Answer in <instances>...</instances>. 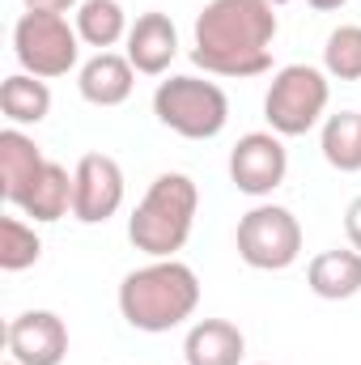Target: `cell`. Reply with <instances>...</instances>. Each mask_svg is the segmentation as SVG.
<instances>
[{"instance_id":"obj_1","label":"cell","mask_w":361,"mask_h":365,"mask_svg":"<svg viewBox=\"0 0 361 365\" xmlns=\"http://www.w3.org/2000/svg\"><path fill=\"white\" fill-rule=\"evenodd\" d=\"M276 30L280 21L268 0H208L191 30V60L213 77H260L272 68Z\"/></svg>"},{"instance_id":"obj_2","label":"cell","mask_w":361,"mask_h":365,"mask_svg":"<svg viewBox=\"0 0 361 365\" xmlns=\"http://www.w3.org/2000/svg\"><path fill=\"white\" fill-rule=\"evenodd\" d=\"M200 306V276L183 259H149L119 284V314L128 327L162 336L183 327Z\"/></svg>"},{"instance_id":"obj_3","label":"cell","mask_w":361,"mask_h":365,"mask_svg":"<svg viewBox=\"0 0 361 365\" xmlns=\"http://www.w3.org/2000/svg\"><path fill=\"white\" fill-rule=\"evenodd\" d=\"M195 208H200V187L191 182V175L179 170L158 175L128 217L132 247L145 251L149 259H175V251H183L191 238Z\"/></svg>"},{"instance_id":"obj_4","label":"cell","mask_w":361,"mask_h":365,"mask_svg":"<svg viewBox=\"0 0 361 365\" xmlns=\"http://www.w3.org/2000/svg\"><path fill=\"white\" fill-rule=\"evenodd\" d=\"M153 115L162 128H171L183 140H213L230 123V98L217 81L204 77H166L153 90Z\"/></svg>"},{"instance_id":"obj_5","label":"cell","mask_w":361,"mask_h":365,"mask_svg":"<svg viewBox=\"0 0 361 365\" xmlns=\"http://www.w3.org/2000/svg\"><path fill=\"white\" fill-rule=\"evenodd\" d=\"M332 102V81L315 64H285L276 68L268 93H264V119L276 136H306L323 123Z\"/></svg>"},{"instance_id":"obj_6","label":"cell","mask_w":361,"mask_h":365,"mask_svg":"<svg viewBox=\"0 0 361 365\" xmlns=\"http://www.w3.org/2000/svg\"><path fill=\"white\" fill-rule=\"evenodd\" d=\"M13 56L30 77H68L81 60V34L64 13H21L13 26Z\"/></svg>"},{"instance_id":"obj_7","label":"cell","mask_w":361,"mask_h":365,"mask_svg":"<svg viewBox=\"0 0 361 365\" xmlns=\"http://www.w3.org/2000/svg\"><path fill=\"white\" fill-rule=\"evenodd\" d=\"M238 259L255 272H285L302 255V225L280 204H255L238 221Z\"/></svg>"},{"instance_id":"obj_8","label":"cell","mask_w":361,"mask_h":365,"mask_svg":"<svg viewBox=\"0 0 361 365\" xmlns=\"http://www.w3.org/2000/svg\"><path fill=\"white\" fill-rule=\"evenodd\" d=\"M285 175H289V153H285V136L276 132H247L230 149V182L243 195L264 200L285 182Z\"/></svg>"},{"instance_id":"obj_9","label":"cell","mask_w":361,"mask_h":365,"mask_svg":"<svg viewBox=\"0 0 361 365\" xmlns=\"http://www.w3.org/2000/svg\"><path fill=\"white\" fill-rule=\"evenodd\" d=\"M73 217L81 225H102L123 208V166L111 153H86L73 166Z\"/></svg>"},{"instance_id":"obj_10","label":"cell","mask_w":361,"mask_h":365,"mask_svg":"<svg viewBox=\"0 0 361 365\" xmlns=\"http://www.w3.org/2000/svg\"><path fill=\"white\" fill-rule=\"evenodd\" d=\"M9 357L21 365H64L68 357V327L56 310H26L4 331Z\"/></svg>"},{"instance_id":"obj_11","label":"cell","mask_w":361,"mask_h":365,"mask_svg":"<svg viewBox=\"0 0 361 365\" xmlns=\"http://www.w3.org/2000/svg\"><path fill=\"white\" fill-rule=\"evenodd\" d=\"M123 43H128L123 56L145 77H162L171 68V60L179 56V30H175V21L166 13H141L132 21V30H128Z\"/></svg>"},{"instance_id":"obj_12","label":"cell","mask_w":361,"mask_h":365,"mask_svg":"<svg viewBox=\"0 0 361 365\" xmlns=\"http://www.w3.org/2000/svg\"><path fill=\"white\" fill-rule=\"evenodd\" d=\"M77 90H81V98L90 106H123L132 98V90H136V68L119 51H98L93 60L81 64Z\"/></svg>"},{"instance_id":"obj_13","label":"cell","mask_w":361,"mask_h":365,"mask_svg":"<svg viewBox=\"0 0 361 365\" xmlns=\"http://www.w3.org/2000/svg\"><path fill=\"white\" fill-rule=\"evenodd\" d=\"M43 166H47V158L34 145V136H26L21 128H4L0 132V191H4V200L13 208L26 200V191L43 175Z\"/></svg>"},{"instance_id":"obj_14","label":"cell","mask_w":361,"mask_h":365,"mask_svg":"<svg viewBox=\"0 0 361 365\" xmlns=\"http://www.w3.org/2000/svg\"><path fill=\"white\" fill-rule=\"evenodd\" d=\"M243 357H247V336L230 319H200L183 340L187 365H243Z\"/></svg>"},{"instance_id":"obj_15","label":"cell","mask_w":361,"mask_h":365,"mask_svg":"<svg viewBox=\"0 0 361 365\" xmlns=\"http://www.w3.org/2000/svg\"><path fill=\"white\" fill-rule=\"evenodd\" d=\"M306 284L323 302H349V297H357L361 293V251H353V247L319 251L306 264Z\"/></svg>"},{"instance_id":"obj_16","label":"cell","mask_w":361,"mask_h":365,"mask_svg":"<svg viewBox=\"0 0 361 365\" xmlns=\"http://www.w3.org/2000/svg\"><path fill=\"white\" fill-rule=\"evenodd\" d=\"M73 187H77V179L68 175V166L47 162L43 175L34 179V187L26 191V200H21L17 208H21V217H30V221H39V225H51V221H60L64 212H73Z\"/></svg>"},{"instance_id":"obj_17","label":"cell","mask_w":361,"mask_h":365,"mask_svg":"<svg viewBox=\"0 0 361 365\" xmlns=\"http://www.w3.org/2000/svg\"><path fill=\"white\" fill-rule=\"evenodd\" d=\"M0 115L9 119V128H30L43 123L51 115V90L43 77L30 73H13L0 81Z\"/></svg>"},{"instance_id":"obj_18","label":"cell","mask_w":361,"mask_h":365,"mask_svg":"<svg viewBox=\"0 0 361 365\" xmlns=\"http://www.w3.org/2000/svg\"><path fill=\"white\" fill-rule=\"evenodd\" d=\"M319 149L323 162L340 175H357L361 170V110H340L323 119L319 132Z\"/></svg>"},{"instance_id":"obj_19","label":"cell","mask_w":361,"mask_h":365,"mask_svg":"<svg viewBox=\"0 0 361 365\" xmlns=\"http://www.w3.org/2000/svg\"><path fill=\"white\" fill-rule=\"evenodd\" d=\"M77 34L86 47H98V51H111L119 38H128V13L119 0H81L77 4Z\"/></svg>"},{"instance_id":"obj_20","label":"cell","mask_w":361,"mask_h":365,"mask_svg":"<svg viewBox=\"0 0 361 365\" xmlns=\"http://www.w3.org/2000/svg\"><path fill=\"white\" fill-rule=\"evenodd\" d=\"M39 255H43V238L34 234V225H26L21 217H4L0 221V268L26 272L39 264Z\"/></svg>"},{"instance_id":"obj_21","label":"cell","mask_w":361,"mask_h":365,"mask_svg":"<svg viewBox=\"0 0 361 365\" xmlns=\"http://www.w3.org/2000/svg\"><path fill=\"white\" fill-rule=\"evenodd\" d=\"M323 73L336 81H361V26H336L327 34Z\"/></svg>"},{"instance_id":"obj_22","label":"cell","mask_w":361,"mask_h":365,"mask_svg":"<svg viewBox=\"0 0 361 365\" xmlns=\"http://www.w3.org/2000/svg\"><path fill=\"white\" fill-rule=\"evenodd\" d=\"M345 234H349V247L361 251V195L345 208Z\"/></svg>"},{"instance_id":"obj_23","label":"cell","mask_w":361,"mask_h":365,"mask_svg":"<svg viewBox=\"0 0 361 365\" xmlns=\"http://www.w3.org/2000/svg\"><path fill=\"white\" fill-rule=\"evenodd\" d=\"M21 4H26V13H68L81 0H21Z\"/></svg>"},{"instance_id":"obj_24","label":"cell","mask_w":361,"mask_h":365,"mask_svg":"<svg viewBox=\"0 0 361 365\" xmlns=\"http://www.w3.org/2000/svg\"><path fill=\"white\" fill-rule=\"evenodd\" d=\"M306 4H310L315 13H336V9H345L349 0H306Z\"/></svg>"},{"instance_id":"obj_25","label":"cell","mask_w":361,"mask_h":365,"mask_svg":"<svg viewBox=\"0 0 361 365\" xmlns=\"http://www.w3.org/2000/svg\"><path fill=\"white\" fill-rule=\"evenodd\" d=\"M268 4H272V9H280V4H289V0H268Z\"/></svg>"},{"instance_id":"obj_26","label":"cell","mask_w":361,"mask_h":365,"mask_svg":"<svg viewBox=\"0 0 361 365\" xmlns=\"http://www.w3.org/2000/svg\"><path fill=\"white\" fill-rule=\"evenodd\" d=\"M4 365H21V361H13V357H9V361H4Z\"/></svg>"}]
</instances>
